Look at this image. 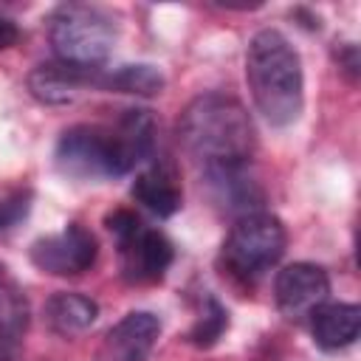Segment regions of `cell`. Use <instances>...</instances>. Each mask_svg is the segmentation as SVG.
Masks as SVG:
<instances>
[{
	"instance_id": "cell-20",
	"label": "cell",
	"mask_w": 361,
	"mask_h": 361,
	"mask_svg": "<svg viewBox=\"0 0 361 361\" xmlns=\"http://www.w3.org/2000/svg\"><path fill=\"white\" fill-rule=\"evenodd\" d=\"M0 361H11V358H8V350H6L3 344H0Z\"/></svg>"
},
{
	"instance_id": "cell-6",
	"label": "cell",
	"mask_w": 361,
	"mask_h": 361,
	"mask_svg": "<svg viewBox=\"0 0 361 361\" xmlns=\"http://www.w3.org/2000/svg\"><path fill=\"white\" fill-rule=\"evenodd\" d=\"M96 254H99L96 237L79 223H68L62 231L45 234L31 245V262L42 274H54V276L85 274L96 262Z\"/></svg>"
},
{
	"instance_id": "cell-3",
	"label": "cell",
	"mask_w": 361,
	"mask_h": 361,
	"mask_svg": "<svg viewBox=\"0 0 361 361\" xmlns=\"http://www.w3.org/2000/svg\"><path fill=\"white\" fill-rule=\"evenodd\" d=\"M245 79L257 110L274 127L299 118L305 104L302 59L290 39L276 28H262L251 37L245 54Z\"/></svg>"
},
{
	"instance_id": "cell-13",
	"label": "cell",
	"mask_w": 361,
	"mask_h": 361,
	"mask_svg": "<svg viewBox=\"0 0 361 361\" xmlns=\"http://www.w3.org/2000/svg\"><path fill=\"white\" fill-rule=\"evenodd\" d=\"M99 316V305L85 296V293H73V290H62V293H54L45 307H42V319L45 324L56 333V336H79L85 333Z\"/></svg>"
},
{
	"instance_id": "cell-16",
	"label": "cell",
	"mask_w": 361,
	"mask_h": 361,
	"mask_svg": "<svg viewBox=\"0 0 361 361\" xmlns=\"http://www.w3.org/2000/svg\"><path fill=\"white\" fill-rule=\"evenodd\" d=\"M31 209V195L28 192H14L0 200V234L14 228Z\"/></svg>"
},
{
	"instance_id": "cell-5",
	"label": "cell",
	"mask_w": 361,
	"mask_h": 361,
	"mask_svg": "<svg viewBox=\"0 0 361 361\" xmlns=\"http://www.w3.org/2000/svg\"><path fill=\"white\" fill-rule=\"evenodd\" d=\"M285 243L288 234L276 214L251 212L231 226L223 243V259L234 276L254 279L279 262V257L285 254Z\"/></svg>"
},
{
	"instance_id": "cell-1",
	"label": "cell",
	"mask_w": 361,
	"mask_h": 361,
	"mask_svg": "<svg viewBox=\"0 0 361 361\" xmlns=\"http://www.w3.org/2000/svg\"><path fill=\"white\" fill-rule=\"evenodd\" d=\"M155 144V118L149 110H124L113 127L76 124L56 141V169L76 180H104L127 175Z\"/></svg>"
},
{
	"instance_id": "cell-4",
	"label": "cell",
	"mask_w": 361,
	"mask_h": 361,
	"mask_svg": "<svg viewBox=\"0 0 361 361\" xmlns=\"http://www.w3.org/2000/svg\"><path fill=\"white\" fill-rule=\"evenodd\" d=\"M48 37L59 62L96 71L116 42V20L87 3H62L48 20Z\"/></svg>"
},
{
	"instance_id": "cell-15",
	"label": "cell",
	"mask_w": 361,
	"mask_h": 361,
	"mask_svg": "<svg viewBox=\"0 0 361 361\" xmlns=\"http://www.w3.org/2000/svg\"><path fill=\"white\" fill-rule=\"evenodd\" d=\"M226 327H228V310L214 299V296H206L203 299V310H200V316H197V322L192 324V330H189V341L195 344V347H212V344H217V338L226 333Z\"/></svg>"
},
{
	"instance_id": "cell-14",
	"label": "cell",
	"mask_w": 361,
	"mask_h": 361,
	"mask_svg": "<svg viewBox=\"0 0 361 361\" xmlns=\"http://www.w3.org/2000/svg\"><path fill=\"white\" fill-rule=\"evenodd\" d=\"M96 85L130 96H155L164 87V73L155 65H121L110 73H99Z\"/></svg>"
},
{
	"instance_id": "cell-19",
	"label": "cell",
	"mask_w": 361,
	"mask_h": 361,
	"mask_svg": "<svg viewBox=\"0 0 361 361\" xmlns=\"http://www.w3.org/2000/svg\"><path fill=\"white\" fill-rule=\"evenodd\" d=\"M338 62H341V71H347L350 79H355V73H358V51H355V45H344V56H338Z\"/></svg>"
},
{
	"instance_id": "cell-17",
	"label": "cell",
	"mask_w": 361,
	"mask_h": 361,
	"mask_svg": "<svg viewBox=\"0 0 361 361\" xmlns=\"http://www.w3.org/2000/svg\"><path fill=\"white\" fill-rule=\"evenodd\" d=\"M104 226H107V231H110L116 240H121V237H127L130 231H135V228L141 226V220H138L130 209H116V212H110V214L104 217Z\"/></svg>"
},
{
	"instance_id": "cell-2",
	"label": "cell",
	"mask_w": 361,
	"mask_h": 361,
	"mask_svg": "<svg viewBox=\"0 0 361 361\" xmlns=\"http://www.w3.org/2000/svg\"><path fill=\"white\" fill-rule=\"evenodd\" d=\"M180 147L203 169L243 166L254 152V124L243 102L226 93L192 99L178 118Z\"/></svg>"
},
{
	"instance_id": "cell-10",
	"label": "cell",
	"mask_w": 361,
	"mask_h": 361,
	"mask_svg": "<svg viewBox=\"0 0 361 361\" xmlns=\"http://www.w3.org/2000/svg\"><path fill=\"white\" fill-rule=\"evenodd\" d=\"M99 73L87 68H73L65 62L37 65L28 73V90L42 104H71L82 87L96 85Z\"/></svg>"
},
{
	"instance_id": "cell-18",
	"label": "cell",
	"mask_w": 361,
	"mask_h": 361,
	"mask_svg": "<svg viewBox=\"0 0 361 361\" xmlns=\"http://www.w3.org/2000/svg\"><path fill=\"white\" fill-rule=\"evenodd\" d=\"M17 37H20V28L14 25V20H8V17L0 14V51L3 48H11L17 42Z\"/></svg>"
},
{
	"instance_id": "cell-7",
	"label": "cell",
	"mask_w": 361,
	"mask_h": 361,
	"mask_svg": "<svg viewBox=\"0 0 361 361\" xmlns=\"http://www.w3.org/2000/svg\"><path fill=\"white\" fill-rule=\"evenodd\" d=\"M274 293H276V307L288 319H305L319 305L327 302L330 279H327V271L322 265L293 262L276 274Z\"/></svg>"
},
{
	"instance_id": "cell-9",
	"label": "cell",
	"mask_w": 361,
	"mask_h": 361,
	"mask_svg": "<svg viewBox=\"0 0 361 361\" xmlns=\"http://www.w3.org/2000/svg\"><path fill=\"white\" fill-rule=\"evenodd\" d=\"M161 333L158 316L147 310L127 313L118 324H113L102 341L99 361H147Z\"/></svg>"
},
{
	"instance_id": "cell-11",
	"label": "cell",
	"mask_w": 361,
	"mask_h": 361,
	"mask_svg": "<svg viewBox=\"0 0 361 361\" xmlns=\"http://www.w3.org/2000/svg\"><path fill=\"white\" fill-rule=\"evenodd\" d=\"M310 330L322 350H341L358 338L361 307L353 302H324L310 313Z\"/></svg>"
},
{
	"instance_id": "cell-12",
	"label": "cell",
	"mask_w": 361,
	"mask_h": 361,
	"mask_svg": "<svg viewBox=\"0 0 361 361\" xmlns=\"http://www.w3.org/2000/svg\"><path fill=\"white\" fill-rule=\"evenodd\" d=\"M130 195L144 206L149 209L152 214L158 217H172L180 203H183V195H180V186H178V178L169 166L164 164H155L149 169H144L135 180H133V189Z\"/></svg>"
},
{
	"instance_id": "cell-8",
	"label": "cell",
	"mask_w": 361,
	"mask_h": 361,
	"mask_svg": "<svg viewBox=\"0 0 361 361\" xmlns=\"http://www.w3.org/2000/svg\"><path fill=\"white\" fill-rule=\"evenodd\" d=\"M118 254H121L124 279L127 282H138V285L164 279L166 268L175 259L172 243L161 231L147 228L144 223L135 231H130L127 237L118 240Z\"/></svg>"
}]
</instances>
